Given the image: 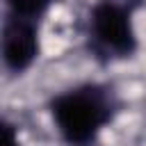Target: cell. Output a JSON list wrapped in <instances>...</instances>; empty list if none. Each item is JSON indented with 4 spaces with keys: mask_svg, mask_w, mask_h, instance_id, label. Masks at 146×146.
<instances>
[{
    "mask_svg": "<svg viewBox=\"0 0 146 146\" xmlns=\"http://www.w3.org/2000/svg\"><path fill=\"white\" fill-rule=\"evenodd\" d=\"M2 146H21L18 144V135H16L14 125H9V123L2 125Z\"/></svg>",
    "mask_w": 146,
    "mask_h": 146,
    "instance_id": "4",
    "label": "cell"
},
{
    "mask_svg": "<svg viewBox=\"0 0 146 146\" xmlns=\"http://www.w3.org/2000/svg\"><path fill=\"white\" fill-rule=\"evenodd\" d=\"M116 103L105 87L82 84L59 94L50 103L52 121L71 146H89L112 121Z\"/></svg>",
    "mask_w": 146,
    "mask_h": 146,
    "instance_id": "1",
    "label": "cell"
},
{
    "mask_svg": "<svg viewBox=\"0 0 146 146\" xmlns=\"http://www.w3.org/2000/svg\"><path fill=\"white\" fill-rule=\"evenodd\" d=\"M39 21L7 14L2 25V62L11 73H23L39 52Z\"/></svg>",
    "mask_w": 146,
    "mask_h": 146,
    "instance_id": "3",
    "label": "cell"
},
{
    "mask_svg": "<svg viewBox=\"0 0 146 146\" xmlns=\"http://www.w3.org/2000/svg\"><path fill=\"white\" fill-rule=\"evenodd\" d=\"M89 36L98 55L110 59L130 57L137 48L132 27V2L98 0L89 14Z\"/></svg>",
    "mask_w": 146,
    "mask_h": 146,
    "instance_id": "2",
    "label": "cell"
}]
</instances>
